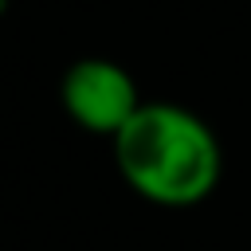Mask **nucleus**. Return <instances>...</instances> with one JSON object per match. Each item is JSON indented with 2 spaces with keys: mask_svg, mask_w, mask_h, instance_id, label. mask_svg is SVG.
Masks as SVG:
<instances>
[{
  "mask_svg": "<svg viewBox=\"0 0 251 251\" xmlns=\"http://www.w3.org/2000/svg\"><path fill=\"white\" fill-rule=\"evenodd\" d=\"M141 90H137V78L106 59V55H82L75 59L63 75H59V106L63 114L94 133V137H114L137 110H141Z\"/></svg>",
  "mask_w": 251,
  "mask_h": 251,
  "instance_id": "2",
  "label": "nucleus"
},
{
  "mask_svg": "<svg viewBox=\"0 0 251 251\" xmlns=\"http://www.w3.org/2000/svg\"><path fill=\"white\" fill-rule=\"evenodd\" d=\"M122 184L153 208H196L224 180L220 133L184 102L145 98L110 137Z\"/></svg>",
  "mask_w": 251,
  "mask_h": 251,
  "instance_id": "1",
  "label": "nucleus"
},
{
  "mask_svg": "<svg viewBox=\"0 0 251 251\" xmlns=\"http://www.w3.org/2000/svg\"><path fill=\"white\" fill-rule=\"evenodd\" d=\"M4 4H8V0H0V8H4Z\"/></svg>",
  "mask_w": 251,
  "mask_h": 251,
  "instance_id": "3",
  "label": "nucleus"
}]
</instances>
